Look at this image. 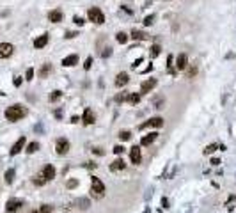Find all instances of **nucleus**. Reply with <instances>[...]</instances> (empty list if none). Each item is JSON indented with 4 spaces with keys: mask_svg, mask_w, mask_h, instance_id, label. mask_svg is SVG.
<instances>
[{
    "mask_svg": "<svg viewBox=\"0 0 236 213\" xmlns=\"http://www.w3.org/2000/svg\"><path fill=\"white\" fill-rule=\"evenodd\" d=\"M12 84H14L16 87H20V85H21V76H14V80H12Z\"/></svg>",
    "mask_w": 236,
    "mask_h": 213,
    "instance_id": "nucleus-42",
    "label": "nucleus"
},
{
    "mask_svg": "<svg viewBox=\"0 0 236 213\" xmlns=\"http://www.w3.org/2000/svg\"><path fill=\"white\" fill-rule=\"evenodd\" d=\"M50 73H52V64H43V68L39 69V73H37V75H39L41 78H46Z\"/></svg>",
    "mask_w": 236,
    "mask_h": 213,
    "instance_id": "nucleus-21",
    "label": "nucleus"
},
{
    "mask_svg": "<svg viewBox=\"0 0 236 213\" xmlns=\"http://www.w3.org/2000/svg\"><path fill=\"white\" fill-rule=\"evenodd\" d=\"M39 213H52V206L43 204V206H41V210H39Z\"/></svg>",
    "mask_w": 236,
    "mask_h": 213,
    "instance_id": "nucleus-38",
    "label": "nucleus"
},
{
    "mask_svg": "<svg viewBox=\"0 0 236 213\" xmlns=\"http://www.w3.org/2000/svg\"><path fill=\"white\" fill-rule=\"evenodd\" d=\"M110 55H112V48H110V46H107V48L101 52V57H103V59H107V57H110Z\"/></svg>",
    "mask_w": 236,
    "mask_h": 213,
    "instance_id": "nucleus-34",
    "label": "nucleus"
},
{
    "mask_svg": "<svg viewBox=\"0 0 236 213\" xmlns=\"http://www.w3.org/2000/svg\"><path fill=\"white\" fill-rule=\"evenodd\" d=\"M126 98H128V94L123 92V94H117V96H115V101H126Z\"/></svg>",
    "mask_w": 236,
    "mask_h": 213,
    "instance_id": "nucleus-40",
    "label": "nucleus"
},
{
    "mask_svg": "<svg viewBox=\"0 0 236 213\" xmlns=\"http://www.w3.org/2000/svg\"><path fill=\"white\" fill-rule=\"evenodd\" d=\"M14 52V46L11 43H0V59H9Z\"/></svg>",
    "mask_w": 236,
    "mask_h": 213,
    "instance_id": "nucleus-6",
    "label": "nucleus"
},
{
    "mask_svg": "<svg viewBox=\"0 0 236 213\" xmlns=\"http://www.w3.org/2000/svg\"><path fill=\"white\" fill-rule=\"evenodd\" d=\"M25 78H27L28 82L34 78V69H32V68H28V69H27V73H25Z\"/></svg>",
    "mask_w": 236,
    "mask_h": 213,
    "instance_id": "nucleus-35",
    "label": "nucleus"
},
{
    "mask_svg": "<svg viewBox=\"0 0 236 213\" xmlns=\"http://www.w3.org/2000/svg\"><path fill=\"white\" fill-rule=\"evenodd\" d=\"M211 164H213V165H219V164H220V160H219V158H211Z\"/></svg>",
    "mask_w": 236,
    "mask_h": 213,
    "instance_id": "nucleus-48",
    "label": "nucleus"
},
{
    "mask_svg": "<svg viewBox=\"0 0 236 213\" xmlns=\"http://www.w3.org/2000/svg\"><path fill=\"white\" fill-rule=\"evenodd\" d=\"M73 21H75V23H76V25H80V27H82V25H84V23H85V21H84V18H82V16H73Z\"/></svg>",
    "mask_w": 236,
    "mask_h": 213,
    "instance_id": "nucleus-36",
    "label": "nucleus"
},
{
    "mask_svg": "<svg viewBox=\"0 0 236 213\" xmlns=\"http://www.w3.org/2000/svg\"><path fill=\"white\" fill-rule=\"evenodd\" d=\"M126 101H130L131 105H137V103L140 101V96H139L137 92H131V94H128V98H126Z\"/></svg>",
    "mask_w": 236,
    "mask_h": 213,
    "instance_id": "nucleus-23",
    "label": "nucleus"
},
{
    "mask_svg": "<svg viewBox=\"0 0 236 213\" xmlns=\"http://www.w3.org/2000/svg\"><path fill=\"white\" fill-rule=\"evenodd\" d=\"M124 149H126L124 146H115V148H114V153H115V155H123Z\"/></svg>",
    "mask_w": 236,
    "mask_h": 213,
    "instance_id": "nucleus-37",
    "label": "nucleus"
},
{
    "mask_svg": "<svg viewBox=\"0 0 236 213\" xmlns=\"http://www.w3.org/2000/svg\"><path fill=\"white\" fill-rule=\"evenodd\" d=\"M219 149V146L217 144H210V146H206V149H204V155H211L213 151H217Z\"/></svg>",
    "mask_w": 236,
    "mask_h": 213,
    "instance_id": "nucleus-30",
    "label": "nucleus"
},
{
    "mask_svg": "<svg viewBox=\"0 0 236 213\" xmlns=\"http://www.w3.org/2000/svg\"><path fill=\"white\" fill-rule=\"evenodd\" d=\"M156 137H158V133H156V132H153V133H149V135L142 137L140 144H142V146H149V144H153V142L156 140Z\"/></svg>",
    "mask_w": 236,
    "mask_h": 213,
    "instance_id": "nucleus-18",
    "label": "nucleus"
},
{
    "mask_svg": "<svg viewBox=\"0 0 236 213\" xmlns=\"http://www.w3.org/2000/svg\"><path fill=\"white\" fill-rule=\"evenodd\" d=\"M160 44H153L151 46V50H149V55H151V59H155V57H158L160 55Z\"/></svg>",
    "mask_w": 236,
    "mask_h": 213,
    "instance_id": "nucleus-24",
    "label": "nucleus"
},
{
    "mask_svg": "<svg viewBox=\"0 0 236 213\" xmlns=\"http://www.w3.org/2000/svg\"><path fill=\"white\" fill-rule=\"evenodd\" d=\"M55 151H57V155H66V153L69 151V140L64 139V137L57 139V142H55Z\"/></svg>",
    "mask_w": 236,
    "mask_h": 213,
    "instance_id": "nucleus-3",
    "label": "nucleus"
},
{
    "mask_svg": "<svg viewBox=\"0 0 236 213\" xmlns=\"http://www.w3.org/2000/svg\"><path fill=\"white\" fill-rule=\"evenodd\" d=\"M195 75H197V68H195V66H192V68L187 71V78H192V76H195Z\"/></svg>",
    "mask_w": 236,
    "mask_h": 213,
    "instance_id": "nucleus-33",
    "label": "nucleus"
},
{
    "mask_svg": "<svg viewBox=\"0 0 236 213\" xmlns=\"http://www.w3.org/2000/svg\"><path fill=\"white\" fill-rule=\"evenodd\" d=\"M25 142H27V140H25V137H20V139H18V140H16V142L12 144V148H11V151H9V153H11V156H14V155H18V153H20L21 149H23V146H25Z\"/></svg>",
    "mask_w": 236,
    "mask_h": 213,
    "instance_id": "nucleus-10",
    "label": "nucleus"
},
{
    "mask_svg": "<svg viewBox=\"0 0 236 213\" xmlns=\"http://www.w3.org/2000/svg\"><path fill=\"white\" fill-rule=\"evenodd\" d=\"M92 151H94V153H96V155H99V156H101V155H105V153H103V151H101V149H99V148H96V149H92Z\"/></svg>",
    "mask_w": 236,
    "mask_h": 213,
    "instance_id": "nucleus-47",
    "label": "nucleus"
},
{
    "mask_svg": "<svg viewBox=\"0 0 236 213\" xmlns=\"http://www.w3.org/2000/svg\"><path fill=\"white\" fill-rule=\"evenodd\" d=\"M119 139H121V140H130V139H131V133H130L128 130H124V132H119Z\"/></svg>",
    "mask_w": 236,
    "mask_h": 213,
    "instance_id": "nucleus-29",
    "label": "nucleus"
},
{
    "mask_svg": "<svg viewBox=\"0 0 236 213\" xmlns=\"http://www.w3.org/2000/svg\"><path fill=\"white\" fill-rule=\"evenodd\" d=\"M91 66H92V57H87V59H85L84 68H85V69H91Z\"/></svg>",
    "mask_w": 236,
    "mask_h": 213,
    "instance_id": "nucleus-39",
    "label": "nucleus"
},
{
    "mask_svg": "<svg viewBox=\"0 0 236 213\" xmlns=\"http://www.w3.org/2000/svg\"><path fill=\"white\" fill-rule=\"evenodd\" d=\"M12 181H14V169H9V171L5 172V183L11 185Z\"/></svg>",
    "mask_w": 236,
    "mask_h": 213,
    "instance_id": "nucleus-26",
    "label": "nucleus"
},
{
    "mask_svg": "<svg viewBox=\"0 0 236 213\" xmlns=\"http://www.w3.org/2000/svg\"><path fill=\"white\" fill-rule=\"evenodd\" d=\"M60 96H62V92H60V91H53V92H50L48 100H50V101H57V100H60Z\"/></svg>",
    "mask_w": 236,
    "mask_h": 213,
    "instance_id": "nucleus-28",
    "label": "nucleus"
},
{
    "mask_svg": "<svg viewBox=\"0 0 236 213\" xmlns=\"http://www.w3.org/2000/svg\"><path fill=\"white\" fill-rule=\"evenodd\" d=\"M115 39H117V43H121V44H124V43L128 41V36H126L124 32H117V36H115Z\"/></svg>",
    "mask_w": 236,
    "mask_h": 213,
    "instance_id": "nucleus-27",
    "label": "nucleus"
},
{
    "mask_svg": "<svg viewBox=\"0 0 236 213\" xmlns=\"http://www.w3.org/2000/svg\"><path fill=\"white\" fill-rule=\"evenodd\" d=\"M187 66H188V57H187V53H179L178 59H176V68H178L179 71H183V69H187Z\"/></svg>",
    "mask_w": 236,
    "mask_h": 213,
    "instance_id": "nucleus-11",
    "label": "nucleus"
},
{
    "mask_svg": "<svg viewBox=\"0 0 236 213\" xmlns=\"http://www.w3.org/2000/svg\"><path fill=\"white\" fill-rule=\"evenodd\" d=\"M34 213H37V212H34Z\"/></svg>",
    "mask_w": 236,
    "mask_h": 213,
    "instance_id": "nucleus-50",
    "label": "nucleus"
},
{
    "mask_svg": "<svg viewBox=\"0 0 236 213\" xmlns=\"http://www.w3.org/2000/svg\"><path fill=\"white\" fill-rule=\"evenodd\" d=\"M84 123L85 124H94V121H96V117H94V114H92V110L91 108H85L84 110Z\"/></svg>",
    "mask_w": 236,
    "mask_h": 213,
    "instance_id": "nucleus-17",
    "label": "nucleus"
},
{
    "mask_svg": "<svg viewBox=\"0 0 236 213\" xmlns=\"http://www.w3.org/2000/svg\"><path fill=\"white\" fill-rule=\"evenodd\" d=\"M140 62H142V57H140V59H137V60H135V62H133V64H131V66H133V68H137V66H139V64H140Z\"/></svg>",
    "mask_w": 236,
    "mask_h": 213,
    "instance_id": "nucleus-46",
    "label": "nucleus"
},
{
    "mask_svg": "<svg viewBox=\"0 0 236 213\" xmlns=\"http://www.w3.org/2000/svg\"><path fill=\"white\" fill-rule=\"evenodd\" d=\"M155 23V14H149L144 18V25H153Z\"/></svg>",
    "mask_w": 236,
    "mask_h": 213,
    "instance_id": "nucleus-32",
    "label": "nucleus"
},
{
    "mask_svg": "<svg viewBox=\"0 0 236 213\" xmlns=\"http://www.w3.org/2000/svg\"><path fill=\"white\" fill-rule=\"evenodd\" d=\"M32 181H34V185H37V187H41V185H44V183H46V181H44V178H43L41 174H39V176H36Z\"/></svg>",
    "mask_w": 236,
    "mask_h": 213,
    "instance_id": "nucleus-31",
    "label": "nucleus"
},
{
    "mask_svg": "<svg viewBox=\"0 0 236 213\" xmlns=\"http://www.w3.org/2000/svg\"><path fill=\"white\" fill-rule=\"evenodd\" d=\"M48 20H50L52 23H59V21H62V11H60V9L52 11V12L48 14Z\"/></svg>",
    "mask_w": 236,
    "mask_h": 213,
    "instance_id": "nucleus-15",
    "label": "nucleus"
},
{
    "mask_svg": "<svg viewBox=\"0 0 236 213\" xmlns=\"http://www.w3.org/2000/svg\"><path fill=\"white\" fill-rule=\"evenodd\" d=\"M76 62H78V57H76V55H68V57L62 59V66H68V68L75 66Z\"/></svg>",
    "mask_w": 236,
    "mask_h": 213,
    "instance_id": "nucleus-20",
    "label": "nucleus"
},
{
    "mask_svg": "<svg viewBox=\"0 0 236 213\" xmlns=\"http://www.w3.org/2000/svg\"><path fill=\"white\" fill-rule=\"evenodd\" d=\"M162 206H163V208H169V201H167V199H165V197H163V199H162Z\"/></svg>",
    "mask_w": 236,
    "mask_h": 213,
    "instance_id": "nucleus-45",
    "label": "nucleus"
},
{
    "mask_svg": "<svg viewBox=\"0 0 236 213\" xmlns=\"http://www.w3.org/2000/svg\"><path fill=\"white\" fill-rule=\"evenodd\" d=\"M160 126H163V117H151L147 123H142L139 128L146 130V128H160Z\"/></svg>",
    "mask_w": 236,
    "mask_h": 213,
    "instance_id": "nucleus-4",
    "label": "nucleus"
},
{
    "mask_svg": "<svg viewBox=\"0 0 236 213\" xmlns=\"http://www.w3.org/2000/svg\"><path fill=\"white\" fill-rule=\"evenodd\" d=\"M131 37H133L135 41H146V39H149V34H146V32H142V30L133 28V30H131Z\"/></svg>",
    "mask_w": 236,
    "mask_h": 213,
    "instance_id": "nucleus-16",
    "label": "nucleus"
},
{
    "mask_svg": "<svg viewBox=\"0 0 236 213\" xmlns=\"http://www.w3.org/2000/svg\"><path fill=\"white\" fill-rule=\"evenodd\" d=\"M55 174H57V171H55V167L53 165H44L43 167V172H41V176L44 178V181H50V180H53L55 178Z\"/></svg>",
    "mask_w": 236,
    "mask_h": 213,
    "instance_id": "nucleus-7",
    "label": "nucleus"
},
{
    "mask_svg": "<svg viewBox=\"0 0 236 213\" xmlns=\"http://www.w3.org/2000/svg\"><path fill=\"white\" fill-rule=\"evenodd\" d=\"M46 43H48V34H43V36H39V37L34 41V46H36V48H44Z\"/></svg>",
    "mask_w": 236,
    "mask_h": 213,
    "instance_id": "nucleus-19",
    "label": "nucleus"
},
{
    "mask_svg": "<svg viewBox=\"0 0 236 213\" xmlns=\"http://www.w3.org/2000/svg\"><path fill=\"white\" fill-rule=\"evenodd\" d=\"M37 149H39V144H37V142H30V144L27 146V149H25V151H27L28 155H32V153H36Z\"/></svg>",
    "mask_w": 236,
    "mask_h": 213,
    "instance_id": "nucleus-25",
    "label": "nucleus"
},
{
    "mask_svg": "<svg viewBox=\"0 0 236 213\" xmlns=\"http://www.w3.org/2000/svg\"><path fill=\"white\" fill-rule=\"evenodd\" d=\"M85 167H87V169H96V164H94V162H87Z\"/></svg>",
    "mask_w": 236,
    "mask_h": 213,
    "instance_id": "nucleus-43",
    "label": "nucleus"
},
{
    "mask_svg": "<svg viewBox=\"0 0 236 213\" xmlns=\"http://www.w3.org/2000/svg\"><path fill=\"white\" fill-rule=\"evenodd\" d=\"M124 169H126V164H124L123 158H117V160H114V162L110 164V171H114V172H117V171H124Z\"/></svg>",
    "mask_w": 236,
    "mask_h": 213,
    "instance_id": "nucleus-14",
    "label": "nucleus"
},
{
    "mask_svg": "<svg viewBox=\"0 0 236 213\" xmlns=\"http://www.w3.org/2000/svg\"><path fill=\"white\" fill-rule=\"evenodd\" d=\"M75 36H78V34H76V32H68V34H66V37H68V39H73Z\"/></svg>",
    "mask_w": 236,
    "mask_h": 213,
    "instance_id": "nucleus-44",
    "label": "nucleus"
},
{
    "mask_svg": "<svg viewBox=\"0 0 236 213\" xmlns=\"http://www.w3.org/2000/svg\"><path fill=\"white\" fill-rule=\"evenodd\" d=\"M27 108L23 107V105H11V107H7V110H5V119L7 121H11V123H16V121H20V119H23L25 116H27Z\"/></svg>",
    "mask_w": 236,
    "mask_h": 213,
    "instance_id": "nucleus-1",
    "label": "nucleus"
},
{
    "mask_svg": "<svg viewBox=\"0 0 236 213\" xmlns=\"http://www.w3.org/2000/svg\"><path fill=\"white\" fill-rule=\"evenodd\" d=\"M76 185H78V181H76V180H69V181L66 183V187H68V188H75Z\"/></svg>",
    "mask_w": 236,
    "mask_h": 213,
    "instance_id": "nucleus-41",
    "label": "nucleus"
},
{
    "mask_svg": "<svg viewBox=\"0 0 236 213\" xmlns=\"http://www.w3.org/2000/svg\"><path fill=\"white\" fill-rule=\"evenodd\" d=\"M130 156H131V164H133V165H139L140 160H142V158H140V148H139V146H133V148L130 149Z\"/></svg>",
    "mask_w": 236,
    "mask_h": 213,
    "instance_id": "nucleus-12",
    "label": "nucleus"
},
{
    "mask_svg": "<svg viewBox=\"0 0 236 213\" xmlns=\"http://www.w3.org/2000/svg\"><path fill=\"white\" fill-rule=\"evenodd\" d=\"M20 206H23V201H20V199H9L7 201V206H5V212L14 213L20 210Z\"/></svg>",
    "mask_w": 236,
    "mask_h": 213,
    "instance_id": "nucleus-8",
    "label": "nucleus"
},
{
    "mask_svg": "<svg viewBox=\"0 0 236 213\" xmlns=\"http://www.w3.org/2000/svg\"><path fill=\"white\" fill-rule=\"evenodd\" d=\"M76 204H78V208H80V210H87V208L91 206V201H89L87 197H82V199H78V201H76Z\"/></svg>",
    "mask_w": 236,
    "mask_h": 213,
    "instance_id": "nucleus-22",
    "label": "nucleus"
},
{
    "mask_svg": "<svg viewBox=\"0 0 236 213\" xmlns=\"http://www.w3.org/2000/svg\"><path fill=\"white\" fill-rule=\"evenodd\" d=\"M155 87H156V80H155V78L144 80V82H142V85H140V92H142V94H147V92H151Z\"/></svg>",
    "mask_w": 236,
    "mask_h": 213,
    "instance_id": "nucleus-9",
    "label": "nucleus"
},
{
    "mask_svg": "<svg viewBox=\"0 0 236 213\" xmlns=\"http://www.w3.org/2000/svg\"><path fill=\"white\" fill-rule=\"evenodd\" d=\"M71 123H78V116H73L71 117Z\"/></svg>",
    "mask_w": 236,
    "mask_h": 213,
    "instance_id": "nucleus-49",
    "label": "nucleus"
},
{
    "mask_svg": "<svg viewBox=\"0 0 236 213\" xmlns=\"http://www.w3.org/2000/svg\"><path fill=\"white\" fill-rule=\"evenodd\" d=\"M91 181H92V192H96V196L101 197V196L105 194V185H103V181H101L99 178H96V176H92Z\"/></svg>",
    "mask_w": 236,
    "mask_h": 213,
    "instance_id": "nucleus-5",
    "label": "nucleus"
},
{
    "mask_svg": "<svg viewBox=\"0 0 236 213\" xmlns=\"http://www.w3.org/2000/svg\"><path fill=\"white\" fill-rule=\"evenodd\" d=\"M87 16H89L91 21H94V23H98V25L105 23V16H103V12L99 11V7H91V9L87 11Z\"/></svg>",
    "mask_w": 236,
    "mask_h": 213,
    "instance_id": "nucleus-2",
    "label": "nucleus"
},
{
    "mask_svg": "<svg viewBox=\"0 0 236 213\" xmlns=\"http://www.w3.org/2000/svg\"><path fill=\"white\" fill-rule=\"evenodd\" d=\"M128 73L126 71H121V73H117V76H115V85L117 87H123V85H126L128 84Z\"/></svg>",
    "mask_w": 236,
    "mask_h": 213,
    "instance_id": "nucleus-13",
    "label": "nucleus"
}]
</instances>
